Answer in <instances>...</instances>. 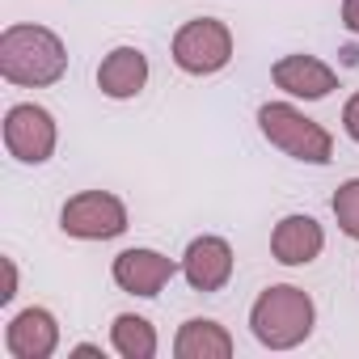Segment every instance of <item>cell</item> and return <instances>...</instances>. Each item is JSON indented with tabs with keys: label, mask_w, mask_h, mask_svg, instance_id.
Here are the masks:
<instances>
[{
	"label": "cell",
	"mask_w": 359,
	"mask_h": 359,
	"mask_svg": "<svg viewBox=\"0 0 359 359\" xmlns=\"http://www.w3.org/2000/svg\"><path fill=\"white\" fill-rule=\"evenodd\" d=\"M68 72V47L55 30L18 22L0 34V76L22 89H47Z\"/></svg>",
	"instance_id": "6da1fadb"
},
{
	"label": "cell",
	"mask_w": 359,
	"mask_h": 359,
	"mask_svg": "<svg viewBox=\"0 0 359 359\" xmlns=\"http://www.w3.org/2000/svg\"><path fill=\"white\" fill-rule=\"evenodd\" d=\"M313 325H317V304L296 283H271L250 309V330L266 351L300 346L313 334Z\"/></svg>",
	"instance_id": "7a4b0ae2"
},
{
	"label": "cell",
	"mask_w": 359,
	"mask_h": 359,
	"mask_svg": "<svg viewBox=\"0 0 359 359\" xmlns=\"http://www.w3.org/2000/svg\"><path fill=\"white\" fill-rule=\"evenodd\" d=\"M258 131L283 156H292L300 165H330L334 161V135L317 118L296 110L292 102H262L258 106Z\"/></svg>",
	"instance_id": "3957f363"
},
{
	"label": "cell",
	"mask_w": 359,
	"mask_h": 359,
	"mask_svg": "<svg viewBox=\"0 0 359 359\" xmlns=\"http://www.w3.org/2000/svg\"><path fill=\"white\" fill-rule=\"evenodd\" d=\"M173 64L187 76H216L233 64V30L220 18H195L173 34Z\"/></svg>",
	"instance_id": "277c9868"
},
{
	"label": "cell",
	"mask_w": 359,
	"mask_h": 359,
	"mask_svg": "<svg viewBox=\"0 0 359 359\" xmlns=\"http://www.w3.org/2000/svg\"><path fill=\"white\" fill-rule=\"evenodd\" d=\"M60 229L76 241H110L127 233V203L110 191H81L64 203Z\"/></svg>",
	"instance_id": "5b68a950"
},
{
	"label": "cell",
	"mask_w": 359,
	"mask_h": 359,
	"mask_svg": "<svg viewBox=\"0 0 359 359\" xmlns=\"http://www.w3.org/2000/svg\"><path fill=\"white\" fill-rule=\"evenodd\" d=\"M55 144H60V127L51 118L47 106L39 102H18L5 110V148L13 161L22 165H43L55 156Z\"/></svg>",
	"instance_id": "8992f818"
},
{
	"label": "cell",
	"mask_w": 359,
	"mask_h": 359,
	"mask_svg": "<svg viewBox=\"0 0 359 359\" xmlns=\"http://www.w3.org/2000/svg\"><path fill=\"white\" fill-rule=\"evenodd\" d=\"M182 271L173 258H165L161 250H148V245H135V250H123L118 258H114V266H110V275H114V283L127 292V296H144V300H152V296H161V287Z\"/></svg>",
	"instance_id": "52a82bcc"
},
{
	"label": "cell",
	"mask_w": 359,
	"mask_h": 359,
	"mask_svg": "<svg viewBox=\"0 0 359 359\" xmlns=\"http://www.w3.org/2000/svg\"><path fill=\"white\" fill-rule=\"evenodd\" d=\"M233 266H237L233 245L224 237H216V233L195 237L187 245V254H182V275H187V283L195 292H220L233 279Z\"/></svg>",
	"instance_id": "ba28073f"
},
{
	"label": "cell",
	"mask_w": 359,
	"mask_h": 359,
	"mask_svg": "<svg viewBox=\"0 0 359 359\" xmlns=\"http://www.w3.org/2000/svg\"><path fill=\"white\" fill-rule=\"evenodd\" d=\"M271 81L287 97H304V102H321V97H330L338 89V72L317 55H283V60H275Z\"/></svg>",
	"instance_id": "9c48e42d"
},
{
	"label": "cell",
	"mask_w": 359,
	"mask_h": 359,
	"mask_svg": "<svg viewBox=\"0 0 359 359\" xmlns=\"http://www.w3.org/2000/svg\"><path fill=\"white\" fill-rule=\"evenodd\" d=\"M5 346L13 359H51L60 351V321L51 309H22L9 330H5Z\"/></svg>",
	"instance_id": "30bf717a"
},
{
	"label": "cell",
	"mask_w": 359,
	"mask_h": 359,
	"mask_svg": "<svg viewBox=\"0 0 359 359\" xmlns=\"http://www.w3.org/2000/svg\"><path fill=\"white\" fill-rule=\"evenodd\" d=\"M321 250H325V229L304 212L283 216L271 233V254L279 266H309V262H317Z\"/></svg>",
	"instance_id": "8fae6325"
},
{
	"label": "cell",
	"mask_w": 359,
	"mask_h": 359,
	"mask_svg": "<svg viewBox=\"0 0 359 359\" xmlns=\"http://www.w3.org/2000/svg\"><path fill=\"white\" fill-rule=\"evenodd\" d=\"M148 85V55L140 47H114L102 64H97V89L114 102L140 97Z\"/></svg>",
	"instance_id": "7c38bea8"
},
{
	"label": "cell",
	"mask_w": 359,
	"mask_h": 359,
	"mask_svg": "<svg viewBox=\"0 0 359 359\" xmlns=\"http://www.w3.org/2000/svg\"><path fill=\"white\" fill-rule=\"evenodd\" d=\"M173 355L177 359H229L233 355V334L212 317H191V321L177 325Z\"/></svg>",
	"instance_id": "4fadbf2b"
},
{
	"label": "cell",
	"mask_w": 359,
	"mask_h": 359,
	"mask_svg": "<svg viewBox=\"0 0 359 359\" xmlns=\"http://www.w3.org/2000/svg\"><path fill=\"white\" fill-rule=\"evenodd\" d=\"M110 346H114L123 359H156V351H161L152 321L140 317V313H118V317H114V325H110Z\"/></svg>",
	"instance_id": "5bb4252c"
},
{
	"label": "cell",
	"mask_w": 359,
	"mask_h": 359,
	"mask_svg": "<svg viewBox=\"0 0 359 359\" xmlns=\"http://www.w3.org/2000/svg\"><path fill=\"white\" fill-rule=\"evenodd\" d=\"M330 208H334V220H338V229H342L351 241H359V177H346V182L334 191Z\"/></svg>",
	"instance_id": "9a60e30c"
},
{
	"label": "cell",
	"mask_w": 359,
	"mask_h": 359,
	"mask_svg": "<svg viewBox=\"0 0 359 359\" xmlns=\"http://www.w3.org/2000/svg\"><path fill=\"white\" fill-rule=\"evenodd\" d=\"M342 131L359 144V89L346 97V106H342Z\"/></svg>",
	"instance_id": "2e32d148"
},
{
	"label": "cell",
	"mask_w": 359,
	"mask_h": 359,
	"mask_svg": "<svg viewBox=\"0 0 359 359\" xmlns=\"http://www.w3.org/2000/svg\"><path fill=\"white\" fill-rule=\"evenodd\" d=\"M13 296H18V262L5 258V292H0V304H13Z\"/></svg>",
	"instance_id": "e0dca14e"
},
{
	"label": "cell",
	"mask_w": 359,
	"mask_h": 359,
	"mask_svg": "<svg viewBox=\"0 0 359 359\" xmlns=\"http://www.w3.org/2000/svg\"><path fill=\"white\" fill-rule=\"evenodd\" d=\"M342 26L351 34H359V0H342Z\"/></svg>",
	"instance_id": "ac0fdd59"
},
{
	"label": "cell",
	"mask_w": 359,
	"mask_h": 359,
	"mask_svg": "<svg viewBox=\"0 0 359 359\" xmlns=\"http://www.w3.org/2000/svg\"><path fill=\"white\" fill-rule=\"evenodd\" d=\"M72 355H102V346H97V342H76Z\"/></svg>",
	"instance_id": "d6986e66"
}]
</instances>
